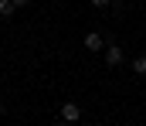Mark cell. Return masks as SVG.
<instances>
[{"mask_svg":"<svg viewBox=\"0 0 146 126\" xmlns=\"http://www.w3.org/2000/svg\"><path fill=\"white\" fill-rule=\"evenodd\" d=\"M92 7H99V10H106V7H112V0H92Z\"/></svg>","mask_w":146,"mask_h":126,"instance_id":"cell-6","label":"cell"},{"mask_svg":"<svg viewBox=\"0 0 146 126\" xmlns=\"http://www.w3.org/2000/svg\"><path fill=\"white\" fill-rule=\"evenodd\" d=\"M54 126H72V123H65V119H58V123H54Z\"/></svg>","mask_w":146,"mask_h":126,"instance_id":"cell-8","label":"cell"},{"mask_svg":"<svg viewBox=\"0 0 146 126\" xmlns=\"http://www.w3.org/2000/svg\"><path fill=\"white\" fill-rule=\"evenodd\" d=\"M85 51H106V38L99 31H88L85 34Z\"/></svg>","mask_w":146,"mask_h":126,"instance_id":"cell-3","label":"cell"},{"mask_svg":"<svg viewBox=\"0 0 146 126\" xmlns=\"http://www.w3.org/2000/svg\"><path fill=\"white\" fill-rule=\"evenodd\" d=\"M54 3H58V0H54Z\"/></svg>","mask_w":146,"mask_h":126,"instance_id":"cell-10","label":"cell"},{"mask_svg":"<svg viewBox=\"0 0 146 126\" xmlns=\"http://www.w3.org/2000/svg\"><path fill=\"white\" fill-rule=\"evenodd\" d=\"M17 14V3L14 0H0V17H14Z\"/></svg>","mask_w":146,"mask_h":126,"instance_id":"cell-4","label":"cell"},{"mask_svg":"<svg viewBox=\"0 0 146 126\" xmlns=\"http://www.w3.org/2000/svg\"><path fill=\"white\" fill-rule=\"evenodd\" d=\"M58 119H65V123H78V119H82V106H78V102H65L61 113H58Z\"/></svg>","mask_w":146,"mask_h":126,"instance_id":"cell-2","label":"cell"},{"mask_svg":"<svg viewBox=\"0 0 146 126\" xmlns=\"http://www.w3.org/2000/svg\"><path fill=\"white\" fill-rule=\"evenodd\" d=\"M0 119H3V102H0Z\"/></svg>","mask_w":146,"mask_h":126,"instance_id":"cell-9","label":"cell"},{"mask_svg":"<svg viewBox=\"0 0 146 126\" xmlns=\"http://www.w3.org/2000/svg\"><path fill=\"white\" fill-rule=\"evenodd\" d=\"M133 72L136 75H146V55H136L133 58Z\"/></svg>","mask_w":146,"mask_h":126,"instance_id":"cell-5","label":"cell"},{"mask_svg":"<svg viewBox=\"0 0 146 126\" xmlns=\"http://www.w3.org/2000/svg\"><path fill=\"white\" fill-rule=\"evenodd\" d=\"M14 3H17V10H21V7H27V3H31V0H14Z\"/></svg>","mask_w":146,"mask_h":126,"instance_id":"cell-7","label":"cell"},{"mask_svg":"<svg viewBox=\"0 0 146 126\" xmlns=\"http://www.w3.org/2000/svg\"><path fill=\"white\" fill-rule=\"evenodd\" d=\"M122 58H126V55H122V48H119L115 41L106 44V65H109V68H119V65H122Z\"/></svg>","mask_w":146,"mask_h":126,"instance_id":"cell-1","label":"cell"}]
</instances>
